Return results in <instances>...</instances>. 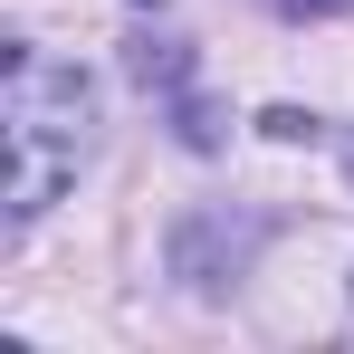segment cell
Returning a JSON list of instances; mask_svg holds the SVG:
<instances>
[{"label": "cell", "mask_w": 354, "mask_h": 354, "mask_svg": "<svg viewBox=\"0 0 354 354\" xmlns=\"http://www.w3.org/2000/svg\"><path fill=\"white\" fill-rule=\"evenodd\" d=\"M173 134L192 144V153H211V144H221V106L192 96V86H173Z\"/></svg>", "instance_id": "3"}, {"label": "cell", "mask_w": 354, "mask_h": 354, "mask_svg": "<svg viewBox=\"0 0 354 354\" xmlns=\"http://www.w3.org/2000/svg\"><path fill=\"white\" fill-rule=\"evenodd\" d=\"M259 221H221V211H192L173 230V278H192V288H230L239 268H249V249H259Z\"/></svg>", "instance_id": "2"}, {"label": "cell", "mask_w": 354, "mask_h": 354, "mask_svg": "<svg viewBox=\"0 0 354 354\" xmlns=\"http://www.w3.org/2000/svg\"><path fill=\"white\" fill-rule=\"evenodd\" d=\"M288 19H335V10H354V0H278Z\"/></svg>", "instance_id": "5"}, {"label": "cell", "mask_w": 354, "mask_h": 354, "mask_svg": "<svg viewBox=\"0 0 354 354\" xmlns=\"http://www.w3.org/2000/svg\"><path fill=\"white\" fill-rule=\"evenodd\" d=\"M259 124H268L278 144H316V134H326V124H316V115H297V106H268V115H259Z\"/></svg>", "instance_id": "4"}, {"label": "cell", "mask_w": 354, "mask_h": 354, "mask_svg": "<svg viewBox=\"0 0 354 354\" xmlns=\"http://www.w3.org/2000/svg\"><path fill=\"white\" fill-rule=\"evenodd\" d=\"M345 182H354V134H345Z\"/></svg>", "instance_id": "6"}, {"label": "cell", "mask_w": 354, "mask_h": 354, "mask_svg": "<svg viewBox=\"0 0 354 354\" xmlns=\"http://www.w3.org/2000/svg\"><path fill=\"white\" fill-rule=\"evenodd\" d=\"M86 115H96V86L67 58H39V48H10V106H0V144H10V230H29L58 182L77 173L86 153Z\"/></svg>", "instance_id": "1"}]
</instances>
